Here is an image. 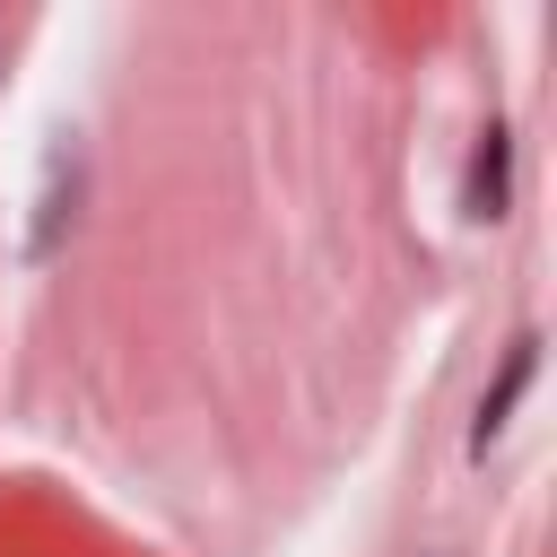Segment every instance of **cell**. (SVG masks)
Masks as SVG:
<instances>
[{
	"mask_svg": "<svg viewBox=\"0 0 557 557\" xmlns=\"http://www.w3.org/2000/svg\"><path fill=\"white\" fill-rule=\"evenodd\" d=\"M505 191H513V139H505V122H487V131H479V148H470L461 209H470V218H505Z\"/></svg>",
	"mask_w": 557,
	"mask_h": 557,
	"instance_id": "1",
	"label": "cell"
},
{
	"mask_svg": "<svg viewBox=\"0 0 557 557\" xmlns=\"http://www.w3.org/2000/svg\"><path fill=\"white\" fill-rule=\"evenodd\" d=\"M531 366H540V339H513V348H505V374L487 383V400H479V418H470V453H487V444L505 435V418H513V400L531 392Z\"/></svg>",
	"mask_w": 557,
	"mask_h": 557,
	"instance_id": "2",
	"label": "cell"
},
{
	"mask_svg": "<svg viewBox=\"0 0 557 557\" xmlns=\"http://www.w3.org/2000/svg\"><path fill=\"white\" fill-rule=\"evenodd\" d=\"M70 200H78V148H52V157H44V200H35V252L61 244Z\"/></svg>",
	"mask_w": 557,
	"mask_h": 557,
	"instance_id": "3",
	"label": "cell"
}]
</instances>
